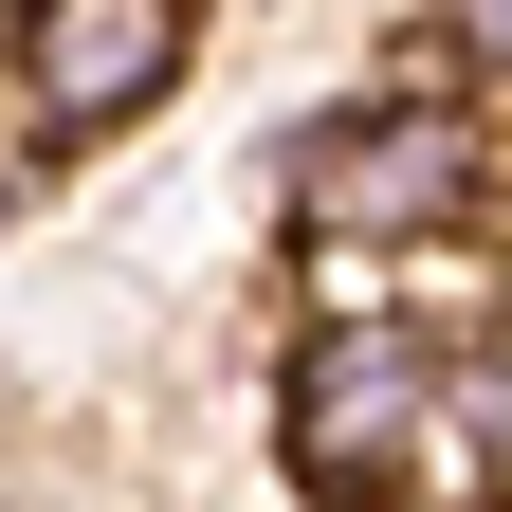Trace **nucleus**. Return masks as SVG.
Segmentation results:
<instances>
[{
	"label": "nucleus",
	"instance_id": "obj_1",
	"mask_svg": "<svg viewBox=\"0 0 512 512\" xmlns=\"http://www.w3.org/2000/svg\"><path fill=\"white\" fill-rule=\"evenodd\" d=\"M494 202V110L476 92H348L293 128V238L403 256V238H476Z\"/></svg>",
	"mask_w": 512,
	"mask_h": 512
},
{
	"label": "nucleus",
	"instance_id": "obj_2",
	"mask_svg": "<svg viewBox=\"0 0 512 512\" xmlns=\"http://www.w3.org/2000/svg\"><path fill=\"white\" fill-rule=\"evenodd\" d=\"M275 439H293V494L311 512H403L421 439H439V330L403 311H330L275 384Z\"/></svg>",
	"mask_w": 512,
	"mask_h": 512
},
{
	"label": "nucleus",
	"instance_id": "obj_3",
	"mask_svg": "<svg viewBox=\"0 0 512 512\" xmlns=\"http://www.w3.org/2000/svg\"><path fill=\"white\" fill-rule=\"evenodd\" d=\"M183 74V0H19V128L74 147V128H128Z\"/></svg>",
	"mask_w": 512,
	"mask_h": 512
},
{
	"label": "nucleus",
	"instance_id": "obj_4",
	"mask_svg": "<svg viewBox=\"0 0 512 512\" xmlns=\"http://www.w3.org/2000/svg\"><path fill=\"white\" fill-rule=\"evenodd\" d=\"M439 55H458V92H512V0H439Z\"/></svg>",
	"mask_w": 512,
	"mask_h": 512
},
{
	"label": "nucleus",
	"instance_id": "obj_5",
	"mask_svg": "<svg viewBox=\"0 0 512 512\" xmlns=\"http://www.w3.org/2000/svg\"><path fill=\"white\" fill-rule=\"evenodd\" d=\"M439 421H476L494 458H512V348H494V366H439Z\"/></svg>",
	"mask_w": 512,
	"mask_h": 512
},
{
	"label": "nucleus",
	"instance_id": "obj_6",
	"mask_svg": "<svg viewBox=\"0 0 512 512\" xmlns=\"http://www.w3.org/2000/svg\"><path fill=\"white\" fill-rule=\"evenodd\" d=\"M19 183H37V128H0V202H19Z\"/></svg>",
	"mask_w": 512,
	"mask_h": 512
}]
</instances>
